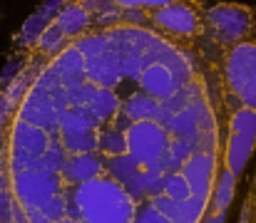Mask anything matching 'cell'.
Wrapping results in <instances>:
<instances>
[{
  "label": "cell",
  "instance_id": "cell-1",
  "mask_svg": "<svg viewBox=\"0 0 256 223\" xmlns=\"http://www.w3.org/2000/svg\"><path fill=\"white\" fill-rule=\"evenodd\" d=\"M226 47L206 0H42L0 72V223H226Z\"/></svg>",
  "mask_w": 256,
  "mask_h": 223
},
{
  "label": "cell",
  "instance_id": "cell-2",
  "mask_svg": "<svg viewBox=\"0 0 256 223\" xmlns=\"http://www.w3.org/2000/svg\"><path fill=\"white\" fill-rule=\"evenodd\" d=\"M222 72L234 109H256V35L224 50Z\"/></svg>",
  "mask_w": 256,
  "mask_h": 223
},
{
  "label": "cell",
  "instance_id": "cell-3",
  "mask_svg": "<svg viewBox=\"0 0 256 223\" xmlns=\"http://www.w3.org/2000/svg\"><path fill=\"white\" fill-rule=\"evenodd\" d=\"M206 27L219 42L234 45L256 35V12L249 5L206 0Z\"/></svg>",
  "mask_w": 256,
  "mask_h": 223
},
{
  "label": "cell",
  "instance_id": "cell-4",
  "mask_svg": "<svg viewBox=\"0 0 256 223\" xmlns=\"http://www.w3.org/2000/svg\"><path fill=\"white\" fill-rule=\"evenodd\" d=\"M239 223H256V171H254V179L249 181L246 196H244V206H242V214H239Z\"/></svg>",
  "mask_w": 256,
  "mask_h": 223
}]
</instances>
